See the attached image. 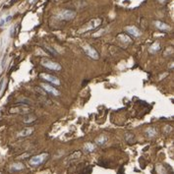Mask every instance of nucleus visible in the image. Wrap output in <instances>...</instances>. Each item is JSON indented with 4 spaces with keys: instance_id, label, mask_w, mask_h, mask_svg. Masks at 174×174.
I'll return each mask as SVG.
<instances>
[{
    "instance_id": "5",
    "label": "nucleus",
    "mask_w": 174,
    "mask_h": 174,
    "mask_svg": "<svg viewBox=\"0 0 174 174\" xmlns=\"http://www.w3.org/2000/svg\"><path fill=\"white\" fill-rule=\"evenodd\" d=\"M47 156L46 154H39V156H35L34 157H32L30 160V163L32 164V165H39V164H41L43 161L45 160V157Z\"/></svg>"
},
{
    "instance_id": "14",
    "label": "nucleus",
    "mask_w": 174,
    "mask_h": 174,
    "mask_svg": "<svg viewBox=\"0 0 174 174\" xmlns=\"http://www.w3.org/2000/svg\"><path fill=\"white\" fill-rule=\"evenodd\" d=\"M106 137H104V136H99V138H97V140H96V143L97 145H99V146H101V145H103L104 143L106 142Z\"/></svg>"
},
{
    "instance_id": "15",
    "label": "nucleus",
    "mask_w": 174,
    "mask_h": 174,
    "mask_svg": "<svg viewBox=\"0 0 174 174\" xmlns=\"http://www.w3.org/2000/svg\"><path fill=\"white\" fill-rule=\"evenodd\" d=\"M125 138H126V140H127V142L128 143H133V141H134V136H133L132 134H127L125 136Z\"/></svg>"
},
{
    "instance_id": "10",
    "label": "nucleus",
    "mask_w": 174,
    "mask_h": 174,
    "mask_svg": "<svg viewBox=\"0 0 174 174\" xmlns=\"http://www.w3.org/2000/svg\"><path fill=\"white\" fill-rule=\"evenodd\" d=\"M37 120V116L34 115V114H30L29 113L28 115H26L24 117V122L25 123H33Z\"/></svg>"
},
{
    "instance_id": "9",
    "label": "nucleus",
    "mask_w": 174,
    "mask_h": 174,
    "mask_svg": "<svg viewBox=\"0 0 174 174\" xmlns=\"http://www.w3.org/2000/svg\"><path fill=\"white\" fill-rule=\"evenodd\" d=\"M33 132H34L33 128H25V129L22 130L21 132H19L18 136L19 137H28V136L32 135Z\"/></svg>"
},
{
    "instance_id": "13",
    "label": "nucleus",
    "mask_w": 174,
    "mask_h": 174,
    "mask_svg": "<svg viewBox=\"0 0 174 174\" xmlns=\"http://www.w3.org/2000/svg\"><path fill=\"white\" fill-rule=\"evenodd\" d=\"M24 168V165L22 163H16V164H13L11 166V170L12 171H18V170H22Z\"/></svg>"
},
{
    "instance_id": "18",
    "label": "nucleus",
    "mask_w": 174,
    "mask_h": 174,
    "mask_svg": "<svg viewBox=\"0 0 174 174\" xmlns=\"http://www.w3.org/2000/svg\"><path fill=\"white\" fill-rule=\"evenodd\" d=\"M4 83H5V79H1V81H0V92H1L2 89H3Z\"/></svg>"
},
{
    "instance_id": "1",
    "label": "nucleus",
    "mask_w": 174,
    "mask_h": 174,
    "mask_svg": "<svg viewBox=\"0 0 174 174\" xmlns=\"http://www.w3.org/2000/svg\"><path fill=\"white\" fill-rule=\"evenodd\" d=\"M41 64H42V66H44L45 68L49 69V70H54V71H60L61 70L60 64L56 63V62H53L51 60H48V59H44V60H42Z\"/></svg>"
},
{
    "instance_id": "17",
    "label": "nucleus",
    "mask_w": 174,
    "mask_h": 174,
    "mask_svg": "<svg viewBox=\"0 0 174 174\" xmlns=\"http://www.w3.org/2000/svg\"><path fill=\"white\" fill-rule=\"evenodd\" d=\"M159 50V44L158 43H154L152 46L151 47V51L152 52H156Z\"/></svg>"
},
{
    "instance_id": "7",
    "label": "nucleus",
    "mask_w": 174,
    "mask_h": 174,
    "mask_svg": "<svg viewBox=\"0 0 174 174\" xmlns=\"http://www.w3.org/2000/svg\"><path fill=\"white\" fill-rule=\"evenodd\" d=\"M31 111L30 107L22 105V106H15L11 107L9 109V113H29Z\"/></svg>"
},
{
    "instance_id": "4",
    "label": "nucleus",
    "mask_w": 174,
    "mask_h": 174,
    "mask_svg": "<svg viewBox=\"0 0 174 174\" xmlns=\"http://www.w3.org/2000/svg\"><path fill=\"white\" fill-rule=\"evenodd\" d=\"M41 88L42 90H44L45 92H47V94H51V96H54V97H58L59 94H60V92H59V90L55 89V88H53L52 86L48 85V84H45V83H42L41 85Z\"/></svg>"
},
{
    "instance_id": "12",
    "label": "nucleus",
    "mask_w": 174,
    "mask_h": 174,
    "mask_svg": "<svg viewBox=\"0 0 174 174\" xmlns=\"http://www.w3.org/2000/svg\"><path fill=\"white\" fill-rule=\"evenodd\" d=\"M12 20V16H7V17H4L0 20V27H4L7 23H9Z\"/></svg>"
},
{
    "instance_id": "8",
    "label": "nucleus",
    "mask_w": 174,
    "mask_h": 174,
    "mask_svg": "<svg viewBox=\"0 0 174 174\" xmlns=\"http://www.w3.org/2000/svg\"><path fill=\"white\" fill-rule=\"evenodd\" d=\"M126 32L131 35H134V37H139L141 35L140 31L136 27H134V26H128V27H126Z\"/></svg>"
},
{
    "instance_id": "16",
    "label": "nucleus",
    "mask_w": 174,
    "mask_h": 174,
    "mask_svg": "<svg viewBox=\"0 0 174 174\" xmlns=\"http://www.w3.org/2000/svg\"><path fill=\"white\" fill-rule=\"evenodd\" d=\"M86 150H87L88 152H92L94 150V146L92 144H90V143H89V144L86 145Z\"/></svg>"
},
{
    "instance_id": "6",
    "label": "nucleus",
    "mask_w": 174,
    "mask_h": 174,
    "mask_svg": "<svg viewBox=\"0 0 174 174\" xmlns=\"http://www.w3.org/2000/svg\"><path fill=\"white\" fill-rule=\"evenodd\" d=\"M39 77L41 78L42 80L47 81V82L51 83V84H54L56 86L60 85V81H59L56 77H54V76H52V75H49V74H40Z\"/></svg>"
},
{
    "instance_id": "3",
    "label": "nucleus",
    "mask_w": 174,
    "mask_h": 174,
    "mask_svg": "<svg viewBox=\"0 0 174 174\" xmlns=\"http://www.w3.org/2000/svg\"><path fill=\"white\" fill-rule=\"evenodd\" d=\"M84 50L86 52V54H87L89 57H90L92 59L97 60V59L99 58V53H97V51L94 48V47L90 46V45H86V46H84Z\"/></svg>"
},
{
    "instance_id": "2",
    "label": "nucleus",
    "mask_w": 174,
    "mask_h": 174,
    "mask_svg": "<svg viewBox=\"0 0 174 174\" xmlns=\"http://www.w3.org/2000/svg\"><path fill=\"white\" fill-rule=\"evenodd\" d=\"M76 13L72 10H64L62 11L60 14L58 15V19L59 20H63V21H70L75 17Z\"/></svg>"
},
{
    "instance_id": "19",
    "label": "nucleus",
    "mask_w": 174,
    "mask_h": 174,
    "mask_svg": "<svg viewBox=\"0 0 174 174\" xmlns=\"http://www.w3.org/2000/svg\"><path fill=\"white\" fill-rule=\"evenodd\" d=\"M147 133H149V134H150V133H151V136H154V135H156V130H154V129H152V128H151V129H149V130H147Z\"/></svg>"
},
{
    "instance_id": "20",
    "label": "nucleus",
    "mask_w": 174,
    "mask_h": 174,
    "mask_svg": "<svg viewBox=\"0 0 174 174\" xmlns=\"http://www.w3.org/2000/svg\"><path fill=\"white\" fill-rule=\"evenodd\" d=\"M158 1H159V2H161V3H163V2H165L166 0H158Z\"/></svg>"
},
{
    "instance_id": "11",
    "label": "nucleus",
    "mask_w": 174,
    "mask_h": 174,
    "mask_svg": "<svg viewBox=\"0 0 174 174\" xmlns=\"http://www.w3.org/2000/svg\"><path fill=\"white\" fill-rule=\"evenodd\" d=\"M156 28L159 29L160 31H165V30L167 31V30H169V27H168L167 24H165L163 22H160V21H157V22H156Z\"/></svg>"
}]
</instances>
